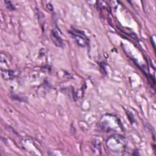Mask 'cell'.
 <instances>
[{"instance_id":"1","label":"cell","mask_w":156,"mask_h":156,"mask_svg":"<svg viewBox=\"0 0 156 156\" xmlns=\"http://www.w3.org/2000/svg\"><path fill=\"white\" fill-rule=\"evenodd\" d=\"M106 145L109 151L116 155L122 154L126 147L124 138L119 135L110 136L106 141Z\"/></svg>"},{"instance_id":"2","label":"cell","mask_w":156,"mask_h":156,"mask_svg":"<svg viewBox=\"0 0 156 156\" xmlns=\"http://www.w3.org/2000/svg\"><path fill=\"white\" fill-rule=\"evenodd\" d=\"M110 122H110V115L103 116L99 122L100 127L104 131L110 132V131L117 130L121 127L119 121L115 116L112 115Z\"/></svg>"},{"instance_id":"3","label":"cell","mask_w":156,"mask_h":156,"mask_svg":"<svg viewBox=\"0 0 156 156\" xmlns=\"http://www.w3.org/2000/svg\"><path fill=\"white\" fill-rule=\"evenodd\" d=\"M68 32L79 46L85 47L88 43V40L83 32L76 29H73Z\"/></svg>"},{"instance_id":"4","label":"cell","mask_w":156,"mask_h":156,"mask_svg":"<svg viewBox=\"0 0 156 156\" xmlns=\"http://www.w3.org/2000/svg\"><path fill=\"white\" fill-rule=\"evenodd\" d=\"M61 32L60 29L56 27L53 29L51 31V39L54 43V44L57 47H62L63 46V41L60 36Z\"/></svg>"},{"instance_id":"5","label":"cell","mask_w":156,"mask_h":156,"mask_svg":"<svg viewBox=\"0 0 156 156\" xmlns=\"http://www.w3.org/2000/svg\"><path fill=\"white\" fill-rule=\"evenodd\" d=\"M1 74H2V77L5 80L13 79L14 77L16 76L15 72L14 71H11V70L1 69Z\"/></svg>"},{"instance_id":"6","label":"cell","mask_w":156,"mask_h":156,"mask_svg":"<svg viewBox=\"0 0 156 156\" xmlns=\"http://www.w3.org/2000/svg\"><path fill=\"white\" fill-rule=\"evenodd\" d=\"M4 2L5 3L6 5H7V7L10 10H13L15 9V6L12 4V2L11 1H5Z\"/></svg>"},{"instance_id":"7","label":"cell","mask_w":156,"mask_h":156,"mask_svg":"<svg viewBox=\"0 0 156 156\" xmlns=\"http://www.w3.org/2000/svg\"><path fill=\"white\" fill-rule=\"evenodd\" d=\"M46 7H47L48 9H49V10H51V11H52V10H53V7H52V5H51L50 3H48V4H46Z\"/></svg>"}]
</instances>
